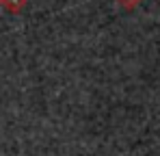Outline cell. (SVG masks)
Masks as SVG:
<instances>
[{"instance_id": "2", "label": "cell", "mask_w": 160, "mask_h": 156, "mask_svg": "<svg viewBox=\"0 0 160 156\" xmlns=\"http://www.w3.org/2000/svg\"><path fill=\"white\" fill-rule=\"evenodd\" d=\"M0 4H2V0H0Z\"/></svg>"}, {"instance_id": "1", "label": "cell", "mask_w": 160, "mask_h": 156, "mask_svg": "<svg viewBox=\"0 0 160 156\" xmlns=\"http://www.w3.org/2000/svg\"><path fill=\"white\" fill-rule=\"evenodd\" d=\"M4 2V7L11 11V13H20L22 9H24V4H26V0H2Z\"/></svg>"}]
</instances>
